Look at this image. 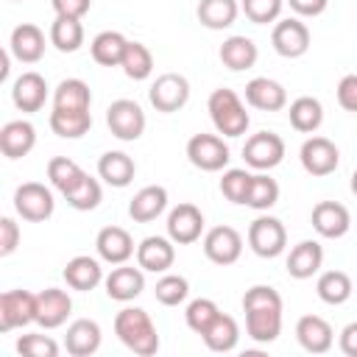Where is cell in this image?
<instances>
[{
    "instance_id": "836d02e7",
    "label": "cell",
    "mask_w": 357,
    "mask_h": 357,
    "mask_svg": "<svg viewBox=\"0 0 357 357\" xmlns=\"http://www.w3.org/2000/svg\"><path fill=\"white\" fill-rule=\"evenodd\" d=\"M198 22L209 31H223L229 25H234L237 14H240V3L237 0H201L198 8Z\"/></svg>"
},
{
    "instance_id": "44dd1931",
    "label": "cell",
    "mask_w": 357,
    "mask_h": 357,
    "mask_svg": "<svg viewBox=\"0 0 357 357\" xmlns=\"http://www.w3.org/2000/svg\"><path fill=\"white\" fill-rule=\"evenodd\" d=\"M8 50L17 61L22 64H36L42 56H45V33L39 25L33 22H22L11 31V39H8Z\"/></svg>"
},
{
    "instance_id": "5b68a950",
    "label": "cell",
    "mask_w": 357,
    "mask_h": 357,
    "mask_svg": "<svg viewBox=\"0 0 357 357\" xmlns=\"http://www.w3.org/2000/svg\"><path fill=\"white\" fill-rule=\"evenodd\" d=\"M287 245V229L279 218L273 215H259L251 226H248V248L262 257V259H273L284 251Z\"/></svg>"
},
{
    "instance_id": "f1b7e54d",
    "label": "cell",
    "mask_w": 357,
    "mask_h": 357,
    "mask_svg": "<svg viewBox=\"0 0 357 357\" xmlns=\"http://www.w3.org/2000/svg\"><path fill=\"white\" fill-rule=\"evenodd\" d=\"M103 279H106V276H103V268H100V262H98L95 257L78 254V257H73V259L64 265V282H67V287H73V290H81V293L95 290Z\"/></svg>"
},
{
    "instance_id": "9a60e30c",
    "label": "cell",
    "mask_w": 357,
    "mask_h": 357,
    "mask_svg": "<svg viewBox=\"0 0 357 357\" xmlns=\"http://www.w3.org/2000/svg\"><path fill=\"white\" fill-rule=\"evenodd\" d=\"M296 340L310 354H326L335 343V329L321 315H301L296 321Z\"/></svg>"
},
{
    "instance_id": "bcb514c9",
    "label": "cell",
    "mask_w": 357,
    "mask_h": 357,
    "mask_svg": "<svg viewBox=\"0 0 357 357\" xmlns=\"http://www.w3.org/2000/svg\"><path fill=\"white\" fill-rule=\"evenodd\" d=\"M284 0H240V11L254 22V25H268L276 22L282 14Z\"/></svg>"
},
{
    "instance_id": "9c48e42d",
    "label": "cell",
    "mask_w": 357,
    "mask_h": 357,
    "mask_svg": "<svg viewBox=\"0 0 357 357\" xmlns=\"http://www.w3.org/2000/svg\"><path fill=\"white\" fill-rule=\"evenodd\" d=\"M310 28L298 17H284L276 20L271 31V45L282 59H301L310 50Z\"/></svg>"
},
{
    "instance_id": "52a82bcc",
    "label": "cell",
    "mask_w": 357,
    "mask_h": 357,
    "mask_svg": "<svg viewBox=\"0 0 357 357\" xmlns=\"http://www.w3.org/2000/svg\"><path fill=\"white\" fill-rule=\"evenodd\" d=\"M14 209L22 220L31 223H42L53 215L56 201H53V190L39 184V181H25L14 190Z\"/></svg>"
},
{
    "instance_id": "e0dca14e",
    "label": "cell",
    "mask_w": 357,
    "mask_h": 357,
    "mask_svg": "<svg viewBox=\"0 0 357 357\" xmlns=\"http://www.w3.org/2000/svg\"><path fill=\"white\" fill-rule=\"evenodd\" d=\"M176 262V243L170 237L151 234L137 245V265L151 273H167Z\"/></svg>"
},
{
    "instance_id": "d4e9b609",
    "label": "cell",
    "mask_w": 357,
    "mask_h": 357,
    "mask_svg": "<svg viewBox=\"0 0 357 357\" xmlns=\"http://www.w3.org/2000/svg\"><path fill=\"white\" fill-rule=\"evenodd\" d=\"M36 145V128L28 120H8L0 128V151L6 159H22Z\"/></svg>"
},
{
    "instance_id": "d6a6232c",
    "label": "cell",
    "mask_w": 357,
    "mask_h": 357,
    "mask_svg": "<svg viewBox=\"0 0 357 357\" xmlns=\"http://www.w3.org/2000/svg\"><path fill=\"white\" fill-rule=\"evenodd\" d=\"M287 117H290V126H293L296 131H301V134H315V131L321 128V123H324V106H321L318 98L301 95V98H296V100L290 103Z\"/></svg>"
},
{
    "instance_id": "8d00e7d4",
    "label": "cell",
    "mask_w": 357,
    "mask_h": 357,
    "mask_svg": "<svg viewBox=\"0 0 357 357\" xmlns=\"http://www.w3.org/2000/svg\"><path fill=\"white\" fill-rule=\"evenodd\" d=\"M84 176H86V173L81 170V165L73 162L70 156H53V159L47 162V181H50L53 190H59L61 195L73 192V190L81 184Z\"/></svg>"
},
{
    "instance_id": "681fc988",
    "label": "cell",
    "mask_w": 357,
    "mask_h": 357,
    "mask_svg": "<svg viewBox=\"0 0 357 357\" xmlns=\"http://www.w3.org/2000/svg\"><path fill=\"white\" fill-rule=\"evenodd\" d=\"M337 103L346 112H357V73H349L337 81Z\"/></svg>"
},
{
    "instance_id": "ab89813d",
    "label": "cell",
    "mask_w": 357,
    "mask_h": 357,
    "mask_svg": "<svg viewBox=\"0 0 357 357\" xmlns=\"http://www.w3.org/2000/svg\"><path fill=\"white\" fill-rule=\"evenodd\" d=\"M276 201H279V184H276V178H271L268 170L254 173V176H251V184H248L245 206H251V209H257V212H265V209H271Z\"/></svg>"
},
{
    "instance_id": "ba28073f",
    "label": "cell",
    "mask_w": 357,
    "mask_h": 357,
    "mask_svg": "<svg viewBox=\"0 0 357 357\" xmlns=\"http://www.w3.org/2000/svg\"><path fill=\"white\" fill-rule=\"evenodd\" d=\"M148 98H151V106L156 112L173 114V112H178V109L187 106V100H190V81L181 73H162L151 84Z\"/></svg>"
},
{
    "instance_id": "b9f144b4",
    "label": "cell",
    "mask_w": 357,
    "mask_h": 357,
    "mask_svg": "<svg viewBox=\"0 0 357 357\" xmlns=\"http://www.w3.org/2000/svg\"><path fill=\"white\" fill-rule=\"evenodd\" d=\"M64 198H67V204H70L73 209H78V212H92V209H98V204L103 201V190H100V181L86 173V176L81 178V184H78L73 192H67Z\"/></svg>"
},
{
    "instance_id": "8fae6325",
    "label": "cell",
    "mask_w": 357,
    "mask_h": 357,
    "mask_svg": "<svg viewBox=\"0 0 357 357\" xmlns=\"http://www.w3.org/2000/svg\"><path fill=\"white\" fill-rule=\"evenodd\" d=\"M36 321V293L6 290L0 296V332H11Z\"/></svg>"
},
{
    "instance_id": "603a6c76",
    "label": "cell",
    "mask_w": 357,
    "mask_h": 357,
    "mask_svg": "<svg viewBox=\"0 0 357 357\" xmlns=\"http://www.w3.org/2000/svg\"><path fill=\"white\" fill-rule=\"evenodd\" d=\"M245 103L259 109V112H279L287 106V89L279 81L259 75V78H251L245 84Z\"/></svg>"
},
{
    "instance_id": "ffe728a7",
    "label": "cell",
    "mask_w": 357,
    "mask_h": 357,
    "mask_svg": "<svg viewBox=\"0 0 357 357\" xmlns=\"http://www.w3.org/2000/svg\"><path fill=\"white\" fill-rule=\"evenodd\" d=\"M103 287H106V296L112 301H134L142 290H145V273L142 268H134V265H117L112 268V273L103 279Z\"/></svg>"
},
{
    "instance_id": "30bf717a",
    "label": "cell",
    "mask_w": 357,
    "mask_h": 357,
    "mask_svg": "<svg viewBox=\"0 0 357 357\" xmlns=\"http://www.w3.org/2000/svg\"><path fill=\"white\" fill-rule=\"evenodd\" d=\"M243 159L254 170H273L284 159V139L273 131L251 134L243 145Z\"/></svg>"
},
{
    "instance_id": "7dc6e473",
    "label": "cell",
    "mask_w": 357,
    "mask_h": 357,
    "mask_svg": "<svg viewBox=\"0 0 357 357\" xmlns=\"http://www.w3.org/2000/svg\"><path fill=\"white\" fill-rule=\"evenodd\" d=\"M17 351L25 357H59V343L50 335H20Z\"/></svg>"
},
{
    "instance_id": "ac0fdd59",
    "label": "cell",
    "mask_w": 357,
    "mask_h": 357,
    "mask_svg": "<svg viewBox=\"0 0 357 357\" xmlns=\"http://www.w3.org/2000/svg\"><path fill=\"white\" fill-rule=\"evenodd\" d=\"M73 312V298L61 287H47L36 293V324L42 329H56L61 326Z\"/></svg>"
},
{
    "instance_id": "4fadbf2b",
    "label": "cell",
    "mask_w": 357,
    "mask_h": 357,
    "mask_svg": "<svg viewBox=\"0 0 357 357\" xmlns=\"http://www.w3.org/2000/svg\"><path fill=\"white\" fill-rule=\"evenodd\" d=\"M204 254L215 265H234L243 254V234L234 226H215L204 234Z\"/></svg>"
},
{
    "instance_id": "7a4b0ae2",
    "label": "cell",
    "mask_w": 357,
    "mask_h": 357,
    "mask_svg": "<svg viewBox=\"0 0 357 357\" xmlns=\"http://www.w3.org/2000/svg\"><path fill=\"white\" fill-rule=\"evenodd\" d=\"M114 335L128 351L139 357H151L159 351V332L142 307H123L114 315Z\"/></svg>"
},
{
    "instance_id": "60d3db41",
    "label": "cell",
    "mask_w": 357,
    "mask_h": 357,
    "mask_svg": "<svg viewBox=\"0 0 357 357\" xmlns=\"http://www.w3.org/2000/svg\"><path fill=\"white\" fill-rule=\"evenodd\" d=\"M120 67H123L126 78H131V81H145V78H151V73H153V53H151L148 45H142V42H128Z\"/></svg>"
},
{
    "instance_id": "f35d334b",
    "label": "cell",
    "mask_w": 357,
    "mask_h": 357,
    "mask_svg": "<svg viewBox=\"0 0 357 357\" xmlns=\"http://www.w3.org/2000/svg\"><path fill=\"white\" fill-rule=\"evenodd\" d=\"M50 45L61 53H75L84 45V25L73 17H56L50 25Z\"/></svg>"
},
{
    "instance_id": "d6986e66",
    "label": "cell",
    "mask_w": 357,
    "mask_h": 357,
    "mask_svg": "<svg viewBox=\"0 0 357 357\" xmlns=\"http://www.w3.org/2000/svg\"><path fill=\"white\" fill-rule=\"evenodd\" d=\"M95 251L109 265H123L134 257V237L123 226H103L95 237Z\"/></svg>"
},
{
    "instance_id": "7402d4cb",
    "label": "cell",
    "mask_w": 357,
    "mask_h": 357,
    "mask_svg": "<svg viewBox=\"0 0 357 357\" xmlns=\"http://www.w3.org/2000/svg\"><path fill=\"white\" fill-rule=\"evenodd\" d=\"M11 100L20 112H39L47 100V81L45 75H39L36 70L22 73L14 84H11Z\"/></svg>"
},
{
    "instance_id": "816d5d0a",
    "label": "cell",
    "mask_w": 357,
    "mask_h": 357,
    "mask_svg": "<svg viewBox=\"0 0 357 357\" xmlns=\"http://www.w3.org/2000/svg\"><path fill=\"white\" fill-rule=\"evenodd\" d=\"M287 3H290V8H293L298 17H318V14H324L326 6H329V0H287Z\"/></svg>"
},
{
    "instance_id": "c3c4849f",
    "label": "cell",
    "mask_w": 357,
    "mask_h": 357,
    "mask_svg": "<svg viewBox=\"0 0 357 357\" xmlns=\"http://www.w3.org/2000/svg\"><path fill=\"white\" fill-rule=\"evenodd\" d=\"M20 245V226L14 218H0V257L14 254Z\"/></svg>"
},
{
    "instance_id": "4316f807",
    "label": "cell",
    "mask_w": 357,
    "mask_h": 357,
    "mask_svg": "<svg viewBox=\"0 0 357 357\" xmlns=\"http://www.w3.org/2000/svg\"><path fill=\"white\" fill-rule=\"evenodd\" d=\"M167 209V190L162 184H148L128 201V215L134 223H151Z\"/></svg>"
},
{
    "instance_id": "7c38bea8",
    "label": "cell",
    "mask_w": 357,
    "mask_h": 357,
    "mask_svg": "<svg viewBox=\"0 0 357 357\" xmlns=\"http://www.w3.org/2000/svg\"><path fill=\"white\" fill-rule=\"evenodd\" d=\"M298 159H301V167L310 176H329L340 165V151L326 137H310V139H304V145L298 151Z\"/></svg>"
},
{
    "instance_id": "83f0119b",
    "label": "cell",
    "mask_w": 357,
    "mask_h": 357,
    "mask_svg": "<svg viewBox=\"0 0 357 357\" xmlns=\"http://www.w3.org/2000/svg\"><path fill=\"white\" fill-rule=\"evenodd\" d=\"M218 56H220L223 67H229V70H234V73H243V70H251V67L257 64L259 50H257V45H254V39H251V36L234 33V36L223 39V45H220Z\"/></svg>"
},
{
    "instance_id": "e575fe53",
    "label": "cell",
    "mask_w": 357,
    "mask_h": 357,
    "mask_svg": "<svg viewBox=\"0 0 357 357\" xmlns=\"http://www.w3.org/2000/svg\"><path fill=\"white\" fill-rule=\"evenodd\" d=\"M315 293L324 304H346L354 293V284H351V276L346 271H324L315 282Z\"/></svg>"
},
{
    "instance_id": "3957f363",
    "label": "cell",
    "mask_w": 357,
    "mask_h": 357,
    "mask_svg": "<svg viewBox=\"0 0 357 357\" xmlns=\"http://www.w3.org/2000/svg\"><path fill=\"white\" fill-rule=\"evenodd\" d=\"M206 109H209L215 131L223 137H243L251 126V117L234 89H226V86L215 89L206 100Z\"/></svg>"
},
{
    "instance_id": "277c9868",
    "label": "cell",
    "mask_w": 357,
    "mask_h": 357,
    "mask_svg": "<svg viewBox=\"0 0 357 357\" xmlns=\"http://www.w3.org/2000/svg\"><path fill=\"white\" fill-rule=\"evenodd\" d=\"M106 126L109 131L123 139V142H134L142 137L148 120H145V112L137 100L131 98H120V100H112L109 109H106Z\"/></svg>"
},
{
    "instance_id": "2e32d148",
    "label": "cell",
    "mask_w": 357,
    "mask_h": 357,
    "mask_svg": "<svg viewBox=\"0 0 357 357\" xmlns=\"http://www.w3.org/2000/svg\"><path fill=\"white\" fill-rule=\"evenodd\" d=\"M310 220H312V229L326 240H337L351 229V215L337 201H318L312 206Z\"/></svg>"
},
{
    "instance_id": "1f68e13d",
    "label": "cell",
    "mask_w": 357,
    "mask_h": 357,
    "mask_svg": "<svg viewBox=\"0 0 357 357\" xmlns=\"http://www.w3.org/2000/svg\"><path fill=\"white\" fill-rule=\"evenodd\" d=\"M126 47H128V39L120 31H100L89 45V53L100 67H120Z\"/></svg>"
},
{
    "instance_id": "484cf974",
    "label": "cell",
    "mask_w": 357,
    "mask_h": 357,
    "mask_svg": "<svg viewBox=\"0 0 357 357\" xmlns=\"http://www.w3.org/2000/svg\"><path fill=\"white\" fill-rule=\"evenodd\" d=\"M321 265H324V248L318 240L296 243L287 254V262H284V268L293 279H312L321 271Z\"/></svg>"
},
{
    "instance_id": "74e56055",
    "label": "cell",
    "mask_w": 357,
    "mask_h": 357,
    "mask_svg": "<svg viewBox=\"0 0 357 357\" xmlns=\"http://www.w3.org/2000/svg\"><path fill=\"white\" fill-rule=\"evenodd\" d=\"M53 106L56 109H89L92 106V92L89 84L81 78H64L53 89Z\"/></svg>"
},
{
    "instance_id": "4dcf8cb0",
    "label": "cell",
    "mask_w": 357,
    "mask_h": 357,
    "mask_svg": "<svg viewBox=\"0 0 357 357\" xmlns=\"http://www.w3.org/2000/svg\"><path fill=\"white\" fill-rule=\"evenodd\" d=\"M92 128L89 109H56L50 112V131L61 139H78Z\"/></svg>"
},
{
    "instance_id": "6da1fadb",
    "label": "cell",
    "mask_w": 357,
    "mask_h": 357,
    "mask_svg": "<svg viewBox=\"0 0 357 357\" xmlns=\"http://www.w3.org/2000/svg\"><path fill=\"white\" fill-rule=\"evenodd\" d=\"M282 296L271 284H254L243 296L245 332L257 343H273L282 335Z\"/></svg>"
},
{
    "instance_id": "5bb4252c",
    "label": "cell",
    "mask_w": 357,
    "mask_h": 357,
    "mask_svg": "<svg viewBox=\"0 0 357 357\" xmlns=\"http://www.w3.org/2000/svg\"><path fill=\"white\" fill-rule=\"evenodd\" d=\"M204 231V212L195 206V204H178L170 209L167 215V237L176 243V245H190L201 237Z\"/></svg>"
},
{
    "instance_id": "cb8c5ba5",
    "label": "cell",
    "mask_w": 357,
    "mask_h": 357,
    "mask_svg": "<svg viewBox=\"0 0 357 357\" xmlns=\"http://www.w3.org/2000/svg\"><path fill=\"white\" fill-rule=\"evenodd\" d=\"M100 340H103L100 324L92 321V318H78V321H73L67 326L64 349L73 357H89V354H95L100 349Z\"/></svg>"
},
{
    "instance_id": "ee69618b",
    "label": "cell",
    "mask_w": 357,
    "mask_h": 357,
    "mask_svg": "<svg viewBox=\"0 0 357 357\" xmlns=\"http://www.w3.org/2000/svg\"><path fill=\"white\" fill-rule=\"evenodd\" d=\"M220 315V307L212 301V298H192L190 304H187V312H184V321H187V326L195 332V335H204L209 326H212V321Z\"/></svg>"
},
{
    "instance_id": "f546056e",
    "label": "cell",
    "mask_w": 357,
    "mask_h": 357,
    "mask_svg": "<svg viewBox=\"0 0 357 357\" xmlns=\"http://www.w3.org/2000/svg\"><path fill=\"white\" fill-rule=\"evenodd\" d=\"M98 176L109 184V187H128L137 176V165L128 153L123 151H106L98 159Z\"/></svg>"
},
{
    "instance_id": "db71d44e",
    "label": "cell",
    "mask_w": 357,
    "mask_h": 357,
    "mask_svg": "<svg viewBox=\"0 0 357 357\" xmlns=\"http://www.w3.org/2000/svg\"><path fill=\"white\" fill-rule=\"evenodd\" d=\"M349 187H351V192H354V195H357V170H354V173H351V181H349Z\"/></svg>"
},
{
    "instance_id": "f5cc1de1",
    "label": "cell",
    "mask_w": 357,
    "mask_h": 357,
    "mask_svg": "<svg viewBox=\"0 0 357 357\" xmlns=\"http://www.w3.org/2000/svg\"><path fill=\"white\" fill-rule=\"evenodd\" d=\"M337 343H340V351H343L346 357H357V321H351V324L343 326Z\"/></svg>"
},
{
    "instance_id": "7bdbcfd3",
    "label": "cell",
    "mask_w": 357,
    "mask_h": 357,
    "mask_svg": "<svg viewBox=\"0 0 357 357\" xmlns=\"http://www.w3.org/2000/svg\"><path fill=\"white\" fill-rule=\"evenodd\" d=\"M153 296H156V301L165 304V307H178V304L190 296V282H187L181 273H165V276L156 282Z\"/></svg>"
},
{
    "instance_id": "f907efd6",
    "label": "cell",
    "mask_w": 357,
    "mask_h": 357,
    "mask_svg": "<svg viewBox=\"0 0 357 357\" xmlns=\"http://www.w3.org/2000/svg\"><path fill=\"white\" fill-rule=\"evenodd\" d=\"M56 17H73V20H81L89 8H92V0H50Z\"/></svg>"
},
{
    "instance_id": "f6af8a7d",
    "label": "cell",
    "mask_w": 357,
    "mask_h": 357,
    "mask_svg": "<svg viewBox=\"0 0 357 357\" xmlns=\"http://www.w3.org/2000/svg\"><path fill=\"white\" fill-rule=\"evenodd\" d=\"M251 176L248 170L243 167H229L220 178V192L231 201V204H245V195H248V184H251Z\"/></svg>"
},
{
    "instance_id": "8992f818",
    "label": "cell",
    "mask_w": 357,
    "mask_h": 357,
    "mask_svg": "<svg viewBox=\"0 0 357 357\" xmlns=\"http://www.w3.org/2000/svg\"><path fill=\"white\" fill-rule=\"evenodd\" d=\"M187 159L204 173H218L229 165V145L218 134H192L187 142Z\"/></svg>"
},
{
    "instance_id": "d590c367",
    "label": "cell",
    "mask_w": 357,
    "mask_h": 357,
    "mask_svg": "<svg viewBox=\"0 0 357 357\" xmlns=\"http://www.w3.org/2000/svg\"><path fill=\"white\" fill-rule=\"evenodd\" d=\"M204 337V343H206V349L209 351H231V349H237V340H240V326H237V321L231 318V315H226V312H220L215 321H212V326L201 335Z\"/></svg>"
}]
</instances>
